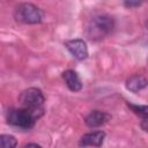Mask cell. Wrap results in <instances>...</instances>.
Instances as JSON below:
<instances>
[{
  "mask_svg": "<svg viewBox=\"0 0 148 148\" xmlns=\"http://www.w3.org/2000/svg\"><path fill=\"white\" fill-rule=\"evenodd\" d=\"M114 28V20L108 14H101L91 18L88 28L87 36L91 40H99L109 36Z\"/></svg>",
  "mask_w": 148,
  "mask_h": 148,
  "instance_id": "1",
  "label": "cell"
},
{
  "mask_svg": "<svg viewBox=\"0 0 148 148\" xmlns=\"http://www.w3.org/2000/svg\"><path fill=\"white\" fill-rule=\"evenodd\" d=\"M44 95L38 88H28L18 96V104L21 108L28 109L39 117L44 112Z\"/></svg>",
  "mask_w": 148,
  "mask_h": 148,
  "instance_id": "2",
  "label": "cell"
},
{
  "mask_svg": "<svg viewBox=\"0 0 148 148\" xmlns=\"http://www.w3.org/2000/svg\"><path fill=\"white\" fill-rule=\"evenodd\" d=\"M38 118L39 116L36 114L35 112L21 106L18 109H10L7 112V123L12 126H15L22 130L32 128Z\"/></svg>",
  "mask_w": 148,
  "mask_h": 148,
  "instance_id": "3",
  "label": "cell"
},
{
  "mask_svg": "<svg viewBox=\"0 0 148 148\" xmlns=\"http://www.w3.org/2000/svg\"><path fill=\"white\" fill-rule=\"evenodd\" d=\"M14 17L16 21L24 24H37L42 21L43 13L37 6L24 2L16 7L14 12Z\"/></svg>",
  "mask_w": 148,
  "mask_h": 148,
  "instance_id": "4",
  "label": "cell"
},
{
  "mask_svg": "<svg viewBox=\"0 0 148 148\" xmlns=\"http://www.w3.org/2000/svg\"><path fill=\"white\" fill-rule=\"evenodd\" d=\"M65 46L71 52V54L77 60H84L88 57V47L83 39L75 38L66 40Z\"/></svg>",
  "mask_w": 148,
  "mask_h": 148,
  "instance_id": "5",
  "label": "cell"
},
{
  "mask_svg": "<svg viewBox=\"0 0 148 148\" xmlns=\"http://www.w3.org/2000/svg\"><path fill=\"white\" fill-rule=\"evenodd\" d=\"M111 116L104 111H99V110H94L91 111L84 119V123L88 127H99L102 125H104L105 123H108L110 120Z\"/></svg>",
  "mask_w": 148,
  "mask_h": 148,
  "instance_id": "6",
  "label": "cell"
},
{
  "mask_svg": "<svg viewBox=\"0 0 148 148\" xmlns=\"http://www.w3.org/2000/svg\"><path fill=\"white\" fill-rule=\"evenodd\" d=\"M104 138H105V133L103 131H94V132L84 134L81 138L79 145L83 146V147H88V146L99 147V146H102Z\"/></svg>",
  "mask_w": 148,
  "mask_h": 148,
  "instance_id": "7",
  "label": "cell"
},
{
  "mask_svg": "<svg viewBox=\"0 0 148 148\" xmlns=\"http://www.w3.org/2000/svg\"><path fill=\"white\" fill-rule=\"evenodd\" d=\"M62 79L68 87L69 90L72 91H80L82 89V82L77 75V73L73 69H67L62 73Z\"/></svg>",
  "mask_w": 148,
  "mask_h": 148,
  "instance_id": "8",
  "label": "cell"
},
{
  "mask_svg": "<svg viewBox=\"0 0 148 148\" xmlns=\"http://www.w3.org/2000/svg\"><path fill=\"white\" fill-rule=\"evenodd\" d=\"M147 87V79L142 75H132L126 81V88L132 92H139Z\"/></svg>",
  "mask_w": 148,
  "mask_h": 148,
  "instance_id": "9",
  "label": "cell"
},
{
  "mask_svg": "<svg viewBox=\"0 0 148 148\" xmlns=\"http://www.w3.org/2000/svg\"><path fill=\"white\" fill-rule=\"evenodd\" d=\"M128 106L132 109V111L134 113H136L138 116H140L142 118V128H146V123H147V112H148V108L146 105H135V104H130Z\"/></svg>",
  "mask_w": 148,
  "mask_h": 148,
  "instance_id": "10",
  "label": "cell"
},
{
  "mask_svg": "<svg viewBox=\"0 0 148 148\" xmlns=\"http://www.w3.org/2000/svg\"><path fill=\"white\" fill-rule=\"evenodd\" d=\"M17 145L15 136L10 134H0V148H14Z\"/></svg>",
  "mask_w": 148,
  "mask_h": 148,
  "instance_id": "11",
  "label": "cell"
},
{
  "mask_svg": "<svg viewBox=\"0 0 148 148\" xmlns=\"http://www.w3.org/2000/svg\"><path fill=\"white\" fill-rule=\"evenodd\" d=\"M143 0H124V5L127 8H134V7H139L142 3Z\"/></svg>",
  "mask_w": 148,
  "mask_h": 148,
  "instance_id": "12",
  "label": "cell"
},
{
  "mask_svg": "<svg viewBox=\"0 0 148 148\" xmlns=\"http://www.w3.org/2000/svg\"><path fill=\"white\" fill-rule=\"evenodd\" d=\"M24 147H39V145H37V143H25L24 145Z\"/></svg>",
  "mask_w": 148,
  "mask_h": 148,
  "instance_id": "13",
  "label": "cell"
}]
</instances>
